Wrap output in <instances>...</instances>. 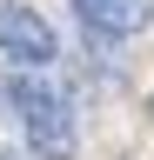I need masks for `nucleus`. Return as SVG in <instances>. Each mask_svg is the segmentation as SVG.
<instances>
[{"label":"nucleus","mask_w":154,"mask_h":160,"mask_svg":"<svg viewBox=\"0 0 154 160\" xmlns=\"http://www.w3.org/2000/svg\"><path fill=\"white\" fill-rule=\"evenodd\" d=\"M0 160H20V153H13V147H0Z\"/></svg>","instance_id":"nucleus-4"},{"label":"nucleus","mask_w":154,"mask_h":160,"mask_svg":"<svg viewBox=\"0 0 154 160\" xmlns=\"http://www.w3.org/2000/svg\"><path fill=\"white\" fill-rule=\"evenodd\" d=\"M0 53H7L13 67H34V73H47L54 60H61V33L47 27V13H40V7L0 0Z\"/></svg>","instance_id":"nucleus-2"},{"label":"nucleus","mask_w":154,"mask_h":160,"mask_svg":"<svg viewBox=\"0 0 154 160\" xmlns=\"http://www.w3.org/2000/svg\"><path fill=\"white\" fill-rule=\"evenodd\" d=\"M7 107L20 113V133H27V153L34 160H74V147H81L74 113H67V100L54 93L34 67H20L7 80Z\"/></svg>","instance_id":"nucleus-1"},{"label":"nucleus","mask_w":154,"mask_h":160,"mask_svg":"<svg viewBox=\"0 0 154 160\" xmlns=\"http://www.w3.org/2000/svg\"><path fill=\"white\" fill-rule=\"evenodd\" d=\"M74 13L94 40H134L154 20V0H74Z\"/></svg>","instance_id":"nucleus-3"},{"label":"nucleus","mask_w":154,"mask_h":160,"mask_svg":"<svg viewBox=\"0 0 154 160\" xmlns=\"http://www.w3.org/2000/svg\"><path fill=\"white\" fill-rule=\"evenodd\" d=\"M0 107H7V87H0Z\"/></svg>","instance_id":"nucleus-5"}]
</instances>
